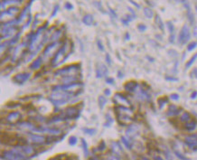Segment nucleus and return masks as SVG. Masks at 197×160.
<instances>
[{
    "instance_id": "nucleus-26",
    "label": "nucleus",
    "mask_w": 197,
    "mask_h": 160,
    "mask_svg": "<svg viewBox=\"0 0 197 160\" xmlns=\"http://www.w3.org/2000/svg\"><path fill=\"white\" fill-rule=\"evenodd\" d=\"M186 6H187V15H188V19H189L190 23H191L192 25H194V23H195V16H194V14H193L191 8H190V6H189L188 5H187Z\"/></svg>"
},
{
    "instance_id": "nucleus-48",
    "label": "nucleus",
    "mask_w": 197,
    "mask_h": 160,
    "mask_svg": "<svg viewBox=\"0 0 197 160\" xmlns=\"http://www.w3.org/2000/svg\"><path fill=\"white\" fill-rule=\"evenodd\" d=\"M165 79L168 80V81H177L176 78H172V77H165Z\"/></svg>"
},
{
    "instance_id": "nucleus-5",
    "label": "nucleus",
    "mask_w": 197,
    "mask_h": 160,
    "mask_svg": "<svg viewBox=\"0 0 197 160\" xmlns=\"http://www.w3.org/2000/svg\"><path fill=\"white\" fill-rule=\"evenodd\" d=\"M62 44L60 42H54V43H51L50 44H48L45 49L43 52V59H49L51 57H54L55 54L57 53L59 49L62 47Z\"/></svg>"
},
{
    "instance_id": "nucleus-46",
    "label": "nucleus",
    "mask_w": 197,
    "mask_h": 160,
    "mask_svg": "<svg viewBox=\"0 0 197 160\" xmlns=\"http://www.w3.org/2000/svg\"><path fill=\"white\" fill-rule=\"evenodd\" d=\"M106 61H107V62L109 63V64H110L111 63V61H110V57H109V54H106Z\"/></svg>"
},
{
    "instance_id": "nucleus-16",
    "label": "nucleus",
    "mask_w": 197,
    "mask_h": 160,
    "mask_svg": "<svg viewBox=\"0 0 197 160\" xmlns=\"http://www.w3.org/2000/svg\"><path fill=\"white\" fill-rule=\"evenodd\" d=\"M18 125H19V128L22 129V130H25V131H28V130H35V125L30 123V122H28V121H24V122H22V123H19Z\"/></svg>"
},
{
    "instance_id": "nucleus-35",
    "label": "nucleus",
    "mask_w": 197,
    "mask_h": 160,
    "mask_svg": "<svg viewBox=\"0 0 197 160\" xmlns=\"http://www.w3.org/2000/svg\"><path fill=\"white\" fill-rule=\"evenodd\" d=\"M196 43H195V42H192L191 44H189L187 45V50H188V51H193V50L196 48Z\"/></svg>"
},
{
    "instance_id": "nucleus-49",
    "label": "nucleus",
    "mask_w": 197,
    "mask_h": 160,
    "mask_svg": "<svg viewBox=\"0 0 197 160\" xmlns=\"http://www.w3.org/2000/svg\"><path fill=\"white\" fill-rule=\"evenodd\" d=\"M197 95V91H195V92H193V94H192V96H191V98L192 99H195Z\"/></svg>"
},
{
    "instance_id": "nucleus-7",
    "label": "nucleus",
    "mask_w": 197,
    "mask_h": 160,
    "mask_svg": "<svg viewBox=\"0 0 197 160\" xmlns=\"http://www.w3.org/2000/svg\"><path fill=\"white\" fill-rule=\"evenodd\" d=\"M62 114L64 120H75L80 117L81 109L79 108V106H71L66 108L62 112Z\"/></svg>"
},
{
    "instance_id": "nucleus-40",
    "label": "nucleus",
    "mask_w": 197,
    "mask_h": 160,
    "mask_svg": "<svg viewBox=\"0 0 197 160\" xmlns=\"http://www.w3.org/2000/svg\"><path fill=\"white\" fill-rule=\"evenodd\" d=\"M76 141H77V139H76L75 137H71V138H70V144L74 145L76 143Z\"/></svg>"
},
{
    "instance_id": "nucleus-36",
    "label": "nucleus",
    "mask_w": 197,
    "mask_h": 160,
    "mask_svg": "<svg viewBox=\"0 0 197 160\" xmlns=\"http://www.w3.org/2000/svg\"><path fill=\"white\" fill-rule=\"evenodd\" d=\"M130 16H131V15H125V17H124V18H122V19H121V21H122L125 25H128V23L132 20V18H131Z\"/></svg>"
},
{
    "instance_id": "nucleus-45",
    "label": "nucleus",
    "mask_w": 197,
    "mask_h": 160,
    "mask_svg": "<svg viewBox=\"0 0 197 160\" xmlns=\"http://www.w3.org/2000/svg\"><path fill=\"white\" fill-rule=\"evenodd\" d=\"M58 9H59V6H55V8H54V13L52 14V17H54V16L55 15V14L58 12Z\"/></svg>"
},
{
    "instance_id": "nucleus-12",
    "label": "nucleus",
    "mask_w": 197,
    "mask_h": 160,
    "mask_svg": "<svg viewBox=\"0 0 197 160\" xmlns=\"http://www.w3.org/2000/svg\"><path fill=\"white\" fill-rule=\"evenodd\" d=\"M113 101L116 103V104H119V106H124V107H127V106H129L130 105V102L128 101V99L125 96H123L121 93H116L114 95V98H113Z\"/></svg>"
},
{
    "instance_id": "nucleus-21",
    "label": "nucleus",
    "mask_w": 197,
    "mask_h": 160,
    "mask_svg": "<svg viewBox=\"0 0 197 160\" xmlns=\"http://www.w3.org/2000/svg\"><path fill=\"white\" fill-rule=\"evenodd\" d=\"M138 131H139L138 127L136 125H134V124H131L128 128V129H127V135L128 137H134L138 133Z\"/></svg>"
},
{
    "instance_id": "nucleus-28",
    "label": "nucleus",
    "mask_w": 197,
    "mask_h": 160,
    "mask_svg": "<svg viewBox=\"0 0 197 160\" xmlns=\"http://www.w3.org/2000/svg\"><path fill=\"white\" fill-rule=\"evenodd\" d=\"M195 128H196V122H195V120L189 121V122H187L186 125V128L187 129V130H189V131L194 130Z\"/></svg>"
},
{
    "instance_id": "nucleus-47",
    "label": "nucleus",
    "mask_w": 197,
    "mask_h": 160,
    "mask_svg": "<svg viewBox=\"0 0 197 160\" xmlns=\"http://www.w3.org/2000/svg\"><path fill=\"white\" fill-rule=\"evenodd\" d=\"M104 93L105 95H107V96H109L110 95V93H111V91H110V90H109V89H106L104 91Z\"/></svg>"
},
{
    "instance_id": "nucleus-33",
    "label": "nucleus",
    "mask_w": 197,
    "mask_h": 160,
    "mask_svg": "<svg viewBox=\"0 0 197 160\" xmlns=\"http://www.w3.org/2000/svg\"><path fill=\"white\" fill-rule=\"evenodd\" d=\"M19 106H20V104L17 103V102H8V103L6 105V107L8 108V109H15V108L19 107Z\"/></svg>"
},
{
    "instance_id": "nucleus-14",
    "label": "nucleus",
    "mask_w": 197,
    "mask_h": 160,
    "mask_svg": "<svg viewBox=\"0 0 197 160\" xmlns=\"http://www.w3.org/2000/svg\"><path fill=\"white\" fill-rule=\"evenodd\" d=\"M117 120L118 122L122 125H128V124L131 123L133 119L131 116H128V115H123V114H116Z\"/></svg>"
},
{
    "instance_id": "nucleus-38",
    "label": "nucleus",
    "mask_w": 197,
    "mask_h": 160,
    "mask_svg": "<svg viewBox=\"0 0 197 160\" xmlns=\"http://www.w3.org/2000/svg\"><path fill=\"white\" fill-rule=\"evenodd\" d=\"M138 29H139L140 32H144L146 29H147V26L145 25H142V24H140V25H138Z\"/></svg>"
},
{
    "instance_id": "nucleus-43",
    "label": "nucleus",
    "mask_w": 197,
    "mask_h": 160,
    "mask_svg": "<svg viewBox=\"0 0 197 160\" xmlns=\"http://www.w3.org/2000/svg\"><path fill=\"white\" fill-rule=\"evenodd\" d=\"M106 82L109 83V84H113L114 83V79L113 78H107Z\"/></svg>"
},
{
    "instance_id": "nucleus-4",
    "label": "nucleus",
    "mask_w": 197,
    "mask_h": 160,
    "mask_svg": "<svg viewBox=\"0 0 197 160\" xmlns=\"http://www.w3.org/2000/svg\"><path fill=\"white\" fill-rule=\"evenodd\" d=\"M83 88V84L81 82H73L71 84H64V85H61V86L54 87L53 91H62L66 93H68L70 95H77L78 93H80Z\"/></svg>"
},
{
    "instance_id": "nucleus-27",
    "label": "nucleus",
    "mask_w": 197,
    "mask_h": 160,
    "mask_svg": "<svg viewBox=\"0 0 197 160\" xmlns=\"http://www.w3.org/2000/svg\"><path fill=\"white\" fill-rule=\"evenodd\" d=\"M155 22H156V25L160 28V30L164 32V24H163L162 22V19L160 18V16L159 15H156V18H155Z\"/></svg>"
},
{
    "instance_id": "nucleus-10",
    "label": "nucleus",
    "mask_w": 197,
    "mask_h": 160,
    "mask_svg": "<svg viewBox=\"0 0 197 160\" xmlns=\"http://www.w3.org/2000/svg\"><path fill=\"white\" fill-rule=\"evenodd\" d=\"M22 118V115L19 111H13L11 113H9L7 115V117L6 118V121L7 124H11V125H15L17 124Z\"/></svg>"
},
{
    "instance_id": "nucleus-34",
    "label": "nucleus",
    "mask_w": 197,
    "mask_h": 160,
    "mask_svg": "<svg viewBox=\"0 0 197 160\" xmlns=\"http://www.w3.org/2000/svg\"><path fill=\"white\" fill-rule=\"evenodd\" d=\"M196 59H197V53L196 54H195V55H194V56H193V57L189 60V62L186 63V69H187V68H189V67H190V66L194 63V62H195V60H196Z\"/></svg>"
},
{
    "instance_id": "nucleus-13",
    "label": "nucleus",
    "mask_w": 197,
    "mask_h": 160,
    "mask_svg": "<svg viewBox=\"0 0 197 160\" xmlns=\"http://www.w3.org/2000/svg\"><path fill=\"white\" fill-rule=\"evenodd\" d=\"M109 74V70L107 66L103 63H99L96 68V76L98 78H103Z\"/></svg>"
},
{
    "instance_id": "nucleus-15",
    "label": "nucleus",
    "mask_w": 197,
    "mask_h": 160,
    "mask_svg": "<svg viewBox=\"0 0 197 160\" xmlns=\"http://www.w3.org/2000/svg\"><path fill=\"white\" fill-rule=\"evenodd\" d=\"M139 87V83L135 81H129L128 82L125 83L124 85V89L127 91H129V92H134L135 91H137Z\"/></svg>"
},
{
    "instance_id": "nucleus-39",
    "label": "nucleus",
    "mask_w": 197,
    "mask_h": 160,
    "mask_svg": "<svg viewBox=\"0 0 197 160\" xmlns=\"http://www.w3.org/2000/svg\"><path fill=\"white\" fill-rule=\"evenodd\" d=\"M97 44H98V47H99V49L101 50V51H104V47H103V45H102L101 41L98 40V41H97Z\"/></svg>"
},
{
    "instance_id": "nucleus-31",
    "label": "nucleus",
    "mask_w": 197,
    "mask_h": 160,
    "mask_svg": "<svg viewBox=\"0 0 197 160\" xmlns=\"http://www.w3.org/2000/svg\"><path fill=\"white\" fill-rule=\"evenodd\" d=\"M144 15L148 18H152L153 15H154V12H153V10L151 8H149V7H146V8H144Z\"/></svg>"
},
{
    "instance_id": "nucleus-24",
    "label": "nucleus",
    "mask_w": 197,
    "mask_h": 160,
    "mask_svg": "<svg viewBox=\"0 0 197 160\" xmlns=\"http://www.w3.org/2000/svg\"><path fill=\"white\" fill-rule=\"evenodd\" d=\"M167 28L170 32V42L171 43H174V25L171 23V22H167Z\"/></svg>"
},
{
    "instance_id": "nucleus-1",
    "label": "nucleus",
    "mask_w": 197,
    "mask_h": 160,
    "mask_svg": "<svg viewBox=\"0 0 197 160\" xmlns=\"http://www.w3.org/2000/svg\"><path fill=\"white\" fill-rule=\"evenodd\" d=\"M79 71H80V65L72 64L57 70L54 73V75L62 76V81L63 82H65V84H71L73 82H77L78 81L77 75L79 74Z\"/></svg>"
},
{
    "instance_id": "nucleus-25",
    "label": "nucleus",
    "mask_w": 197,
    "mask_h": 160,
    "mask_svg": "<svg viewBox=\"0 0 197 160\" xmlns=\"http://www.w3.org/2000/svg\"><path fill=\"white\" fill-rule=\"evenodd\" d=\"M30 137L31 139L35 142V143H42L44 142L45 140V137L43 136H39V135H30Z\"/></svg>"
},
{
    "instance_id": "nucleus-20",
    "label": "nucleus",
    "mask_w": 197,
    "mask_h": 160,
    "mask_svg": "<svg viewBox=\"0 0 197 160\" xmlns=\"http://www.w3.org/2000/svg\"><path fill=\"white\" fill-rule=\"evenodd\" d=\"M138 98L141 100H148L150 99V95L144 89H140L138 91Z\"/></svg>"
},
{
    "instance_id": "nucleus-8",
    "label": "nucleus",
    "mask_w": 197,
    "mask_h": 160,
    "mask_svg": "<svg viewBox=\"0 0 197 160\" xmlns=\"http://www.w3.org/2000/svg\"><path fill=\"white\" fill-rule=\"evenodd\" d=\"M190 37H191L190 29H189L188 25H185L182 27L181 32H180V34H179V39H178V40H179V43H180L181 44H186V43L189 41Z\"/></svg>"
},
{
    "instance_id": "nucleus-50",
    "label": "nucleus",
    "mask_w": 197,
    "mask_h": 160,
    "mask_svg": "<svg viewBox=\"0 0 197 160\" xmlns=\"http://www.w3.org/2000/svg\"><path fill=\"white\" fill-rule=\"evenodd\" d=\"M130 3H131V4H133L134 6H136L137 7H139V5H138V4H136V3H135L134 1H130Z\"/></svg>"
},
{
    "instance_id": "nucleus-42",
    "label": "nucleus",
    "mask_w": 197,
    "mask_h": 160,
    "mask_svg": "<svg viewBox=\"0 0 197 160\" xmlns=\"http://www.w3.org/2000/svg\"><path fill=\"white\" fill-rule=\"evenodd\" d=\"M170 98L172 99L173 100H178V99H179V95L176 94V93H174V94H172V95L170 96Z\"/></svg>"
},
{
    "instance_id": "nucleus-2",
    "label": "nucleus",
    "mask_w": 197,
    "mask_h": 160,
    "mask_svg": "<svg viewBox=\"0 0 197 160\" xmlns=\"http://www.w3.org/2000/svg\"><path fill=\"white\" fill-rule=\"evenodd\" d=\"M71 45H72V44L70 42L69 40H66V42L59 49L57 53L55 54V56L53 58L52 62H51L53 67L58 66L59 64L62 63L67 59V57L71 53V47H72Z\"/></svg>"
},
{
    "instance_id": "nucleus-22",
    "label": "nucleus",
    "mask_w": 197,
    "mask_h": 160,
    "mask_svg": "<svg viewBox=\"0 0 197 160\" xmlns=\"http://www.w3.org/2000/svg\"><path fill=\"white\" fill-rule=\"evenodd\" d=\"M93 21H94L93 16L92 15H90V14L85 15L84 17H83V19H82V22L86 25H92L93 24Z\"/></svg>"
},
{
    "instance_id": "nucleus-30",
    "label": "nucleus",
    "mask_w": 197,
    "mask_h": 160,
    "mask_svg": "<svg viewBox=\"0 0 197 160\" xmlns=\"http://www.w3.org/2000/svg\"><path fill=\"white\" fill-rule=\"evenodd\" d=\"M157 102H158V106H159V108L160 109H162L163 107L168 102V99L166 98V97H162V98H159L158 99V100H157Z\"/></svg>"
},
{
    "instance_id": "nucleus-37",
    "label": "nucleus",
    "mask_w": 197,
    "mask_h": 160,
    "mask_svg": "<svg viewBox=\"0 0 197 160\" xmlns=\"http://www.w3.org/2000/svg\"><path fill=\"white\" fill-rule=\"evenodd\" d=\"M84 131H85V133H87V134H90V135H93V134H95V129H93V128H84L83 129Z\"/></svg>"
},
{
    "instance_id": "nucleus-29",
    "label": "nucleus",
    "mask_w": 197,
    "mask_h": 160,
    "mask_svg": "<svg viewBox=\"0 0 197 160\" xmlns=\"http://www.w3.org/2000/svg\"><path fill=\"white\" fill-rule=\"evenodd\" d=\"M180 120H181L182 122H189L190 120H191V116H190V114H189L188 112H184V113L182 114Z\"/></svg>"
},
{
    "instance_id": "nucleus-11",
    "label": "nucleus",
    "mask_w": 197,
    "mask_h": 160,
    "mask_svg": "<svg viewBox=\"0 0 197 160\" xmlns=\"http://www.w3.org/2000/svg\"><path fill=\"white\" fill-rule=\"evenodd\" d=\"M30 77H31V74H29V73L17 74L13 77V82L17 84H23L30 79Z\"/></svg>"
},
{
    "instance_id": "nucleus-19",
    "label": "nucleus",
    "mask_w": 197,
    "mask_h": 160,
    "mask_svg": "<svg viewBox=\"0 0 197 160\" xmlns=\"http://www.w3.org/2000/svg\"><path fill=\"white\" fill-rule=\"evenodd\" d=\"M42 63H43V57H38L37 59H35V61L30 64L29 68L31 70H37L41 67Z\"/></svg>"
},
{
    "instance_id": "nucleus-6",
    "label": "nucleus",
    "mask_w": 197,
    "mask_h": 160,
    "mask_svg": "<svg viewBox=\"0 0 197 160\" xmlns=\"http://www.w3.org/2000/svg\"><path fill=\"white\" fill-rule=\"evenodd\" d=\"M32 4V1L29 3V5L26 6V7L24 9L23 11H21L20 15H19V17L17 19V22H18V25H23L24 27H26L27 25L30 24L31 22V15H30V6Z\"/></svg>"
},
{
    "instance_id": "nucleus-17",
    "label": "nucleus",
    "mask_w": 197,
    "mask_h": 160,
    "mask_svg": "<svg viewBox=\"0 0 197 160\" xmlns=\"http://www.w3.org/2000/svg\"><path fill=\"white\" fill-rule=\"evenodd\" d=\"M181 111H182V110L180 108H178L177 106H175V105H170L169 108H168V111H167V115L174 117V116L178 115Z\"/></svg>"
},
{
    "instance_id": "nucleus-18",
    "label": "nucleus",
    "mask_w": 197,
    "mask_h": 160,
    "mask_svg": "<svg viewBox=\"0 0 197 160\" xmlns=\"http://www.w3.org/2000/svg\"><path fill=\"white\" fill-rule=\"evenodd\" d=\"M186 143L189 146H191V147L197 146V134H194V135H190L186 137Z\"/></svg>"
},
{
    "instance_id": "nucleus-3",
    "label": "nucleus",
    "mask_w": 197,
    "mask_h": 160,
    "mask_svg": "<svg viewBox=\"0 0 197 160\" xmlns=\"http://www.w3.org/2000/svg\"><path fill=\"white\" fill-rule=\"evenodd\" d=\"M71 95L62 91H54V92L49 96V99L55 106H61L65 104L71 99Z\"/></svg>"
},
{
    "instance_id": "nucleus-9",
    "label": "nucleus",
    "mask_w": 197,
    "mask_h": 160,
    "mask_svg": "<svg viewBox=\"0 0 197 160\" xmlns=\"http://www.w3.org/2000/svg\"><path fill=\"white\" fill-rule=\"evenodd\" d=\"M19 12H20V9H19L18 7H15V6H14V7H9L7 10L2 11V12H1V21H3L5 17L6 18V20H7L8 18H13V17H15L16 15H18V13Z\"/></svg>"
},
{
    "instance_id": "nucleus-23",
    "label": "nucleus",
    "mask_w": 197,
    "mask_h": 160,
    "mask_svg": "<svg viewBox=\"0 0 197 160\" xmlns=\"http://www.w3.org/2000/svg\"><path fill=\"white\" fill-rule=\"evenodd\" d=\"M61 36H62V30H55L50 37V40L52 41V43L58 42L59 38L61 37Z\"/></svg>"
},
{
    "instance_id": "nucleus-44",
    "label": "nucleus",
    "mask_w": 197,
    "mask_h": 160,
    "mask_svg": "<svg viewBox=\"0 0 197 160\" xmlns=\"http://www.w3.org/2000/svg\"><path fill=\"white\" fill-rule=\"evenodd\" d=\"M191 74H193V76H194L195 78H197V68H195V69L193 70V72L191 73Z\"/></svg>"
},
{
    "instance_id": "nucleus-32",
    "label": "nucleus",
    "mask_w": 197,
    "mask_h": 160,
    "mask_svg": "<svg viewBox=\"0 0 197 160\" xmlns=\"http://www.w3.org/2000/svg\"><path fill=\"white\" fill-rule=\"evenodd\" d=\"M107 103V99L105 98L104 96H100L99 97V105L101 109H103Z\"/></svg>"
},
{
    "instance_id": "nucleus-41",
    "label": "nucleus",
    "mask_w": 197,
    "mask_h": 160,
    "mask_svg": "<svg viewBox=\"0 0 197 160\" xmlns=\"http://www.w3.org/2000/svg\"><path fill=\"white\" fill-rule=\"evenodd\" d=\"M64 7L66 8V9H68V10H71L72 9V5L71 4V3H66L65 5H64Z\"/></svg>"
}]
</instances>
